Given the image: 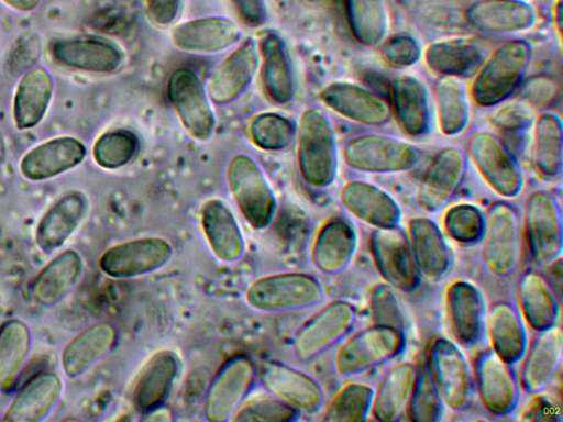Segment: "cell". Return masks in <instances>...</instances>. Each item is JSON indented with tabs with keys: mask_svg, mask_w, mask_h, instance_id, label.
Masks as SVG:
<instances>
[{
	"mask_svg": "<svg viewBox=\"0 0 563 422\" xmlns=\"http://www.w3.org/2000/svg\"><path fill=\"white\" fill-rule=\"evenodd\" d=\"M296 155L302 180L313 189H327L336 180L340 151L334 125L320 107H309L296 125Z\"/></svg>",
	"mask_w": 563,
	"mask_h": 422,
	"instance_id": "1",
	"label": "cell"
},
{
	"mask_svg": "<svg viewBox=\"0 0 563 422\" xmlns=\"http://www.w3.org/2000/svg\"><path fill=\"white\" fill-rule=\"evenodd\" d=\"M532 58V45L515 37L499 44L482 62L468 89L472 100L492 108L510 98L525 80Z\"/></svg>",
	"mask_w": 563,
	"mask_h": 422,
	"instance_id": "2",
	"label": "cell"
},
{
	"mask_svg": "<svg viewBox=\"0 0 563 422\" xmlns=\"http://www.w3.org/2000/svg\"><path fill=\"white\" fill-rule=\"evenodd\" d=\"M345 165L364 174H398L412 169L420 148L396 135L367 132L349 137L342 148Z\"/></svg>",
	"mask_w": 563,
	"mask_h": 422,
	"instance_id": "3",
	"label": "cell"
},
{
	"mask_svg": "<svg viewBox=\"0 0 563 422\" xmlns=\"http://www.w3.org/2000/svg\"><path fill=\"white\" fill-rule=\"evenodd\" d=\"M230 195L254 230L266 229L277 211V198L261 165L250 155H233L225 167Z\"/></svg>",
	"mask_w": 563,
	"mask_h": 422,
	"instance_id": "4",
	"label": "cell"
},
{
	"mask_svg": "<svg viewBox=\"0 0 563 422\" xmlns=\"http://www.w3.org/2000/svg\"><path fill=\"white\" fill-rule=\"evenodd\" d=\"M319 280L307 273L283 271L254 279L244 291L252 309L264 313H285L308 309L323 299Z\"/></svg>",
	"mask_w": 563,
	"mask_h": 422,
	"instance_id": "5",
	"label": "cell"
},
{
	"mask_svg": "<svg viewBox=\"0 0 563 422\" xmlns=\"http://www.w3.org/2000/svg\"><path fill=\"white\" fill-rule=\"evenodd\" d=\"M479 259L493 277L514 273L520 255V222L517 209L509 202H492L484 212L479 236Z\"/></svg>",
	"mask_w": 563,
	"mask_h": 422,
	"instance_id": "6",
	"label": "cell"
},
{
	"mask_svg": "<svg viewBox=\"0 0 563 422\" xmlns=\"http://www.w3.org/2000/svg\"><path fill=\"white\" fill-rule=\"evenodd\" d=\"M405 344V332L372 323L345 336L333 358L335 371L344 377L365 373L397 357Z\"/></svg>",
	"mask_w": 563,
	"mask_h": 422,
	"instance_id": "7",
	"label": "cell"
},
{
	"mask_svg": "<svg viewBox=\"0 0 563 422\" xmlns=\"http://www.w3.org/2000/svg\"><path fill=\"white\" fill-rule=\"evenodd\" d=\"M466 157L499 197L512 199L522 191L525 176L520 164L494 133L486 130L471 133L466 141Z\"/></svg>",
	"mask_w": 563,
	"mask_h": 422,
	"instance_id": "8",
	"label": "cell"
},
{
	"mask_svg": "<svg viewBox=\"0 0 563 422\" xmlns=\"http://www.w3.org/2000/svg\"><path fill=\"white\" fill-rule=\"evenodd\" d=\"M357 310L350 301H329L310 315L294 333L295 357L308 363L345 338L356 323Z\"/></svg>",
	"mask_w": 563,
	"mask_h": 422,
	"instance_id": "9",
	"label": "cell"
},
{
	"mask_svg": "<svg viewBox=\"0 0 563 422\" xmlns=\"http://www.w3.org/2000/svg\"><path fill=\"white\" fill-rule=\"evenodd\" d=\"M167 98L189 137L197 142L211 138L217 116L206 86L195 70L186 67L174 70L167 81Z\"/></svg>",
	"mask_w": 563,
	"mask_h": 422,
	"instance_id": "10",
	"label": "cell"
},
{
	"mask_svg": "<svg viewBox=\"0 0 563 422\" xmlns=\"http://www.w3.org/2000/svg\"><path fill=\"white\" fill-rule=\"evenodd\" d=\"M525 233L533 263L545 268L561 258L562 211L556 198L543 189L532 190L525 202Z\"/></svg>",
	"mask_w": 563,
	"mask_h": 422,
	"instance_id": "11",
	"label": "cell"
},
{
	"mask_svg": "<svg viewBox=\"0 0 563 422\" xmlns=\"http://www.w3.org/2000/svg\"><path fill=\"white\" fill-rule=\"evenodd\" d=\"M429 376L445 408L462 411L471 402L474 380L466 356L445 337L432 341L426 364Z\"/></svg>",
	"mask_w": 563,
	"mask_h": 422,
	"instance_id": "12",
	"label": "cell"
},
{
	"mask_svg": "<svg viewBox=\"0 0 563 422\" xmlns=\"http://www.w3.org/2000/svg\"><path fill=\"white\" fill-rule=\"evenodd\" d=\"M257 378V367L246 355L228 358L210 380L202 401V414L207 421L231 420L245 401Z\"/></svg>",
	"mask_w": 563,
	"mask_h": 422,
	"instance_id": "13",
	"label": "cell"
},
{
	"mask_svg": "<svg viewBox=\"0 0 563 422\" xmlns=\"http://www.w3.org/2000/svg\"><path fill=\"white\" fill-rule=\"evenodd\" d=\"M173 254V245L165 237L142 236L109 246L101 253L98 265L108 277L135 278L162 269Z\"/></svg>",
	"mask_w": 563,
	"mask_h": 422,
	"instance_id": "14",
	"label": "cell"
},
{
	"mask_svg": "<svg viewBox=\"0 0 563 422\" xmlns=\"http://www.w3.org/2000/svg\"><path fill=\"white\" fill-rule=\"evenodd\" d=\"M467 170L466 154L456 146L439 148L421 173L416 190L420 209L435 213L454 198Z\"/></svg>",
	"mask_w": 563,
	"mask_h": 422,
	"instance_id": "15",
	"label": "cell"
},
{
	"mask_svg": "<svg viewBox=\"0 0 563 422\" xmlns=\"http://www.w3.org/2000/svg\"><path fill=\"white\" fill-rule=\"evenodd\" d=\"M373 263L395 290L410 293L420 282L407 234L399 227H374L368 236Z\"/></svg>",
	"mask_w": 563,
	"mask_h": 422,
	"instance_id": "16",
	"label": "cell"
},
{
	"mask_svg": "<svg viewBox=\"0 0 563 422\" xmlns=\"http://www.w3.org/2000/svg\"><path fill=\"white\" fill-rule=\"evenodd\" d=\"M474 388L483 408L493 415L511 413L519 401L520 384L512 364L492 348L481 351L474 363Z\"/></svg>",
	"mask_w": 563,
	"mask_h": 422,
	"instance_id": "17",
	"label": "cell"
},
{
	"mask_svg": "<svg viewBox=\"0 0 563 422\" xmlns=\"http://www.w3.org/2000/svg\"><path fill=\"white\" fill-rule=\"evenodd\" d=\"M257 378L267 393L298 413H313L323 403L324 391L318 380L280 360H263L257 368Z\"/></svg>",
	"mask_w": 563,
	"mask_h": 422,
	"instance_id": "18",
	"label": "cell"
},
{
	"mask_svg": "<svg viewBox=\"0 0 563 422\" xmlns=\"http://www.w3.org/2000/svg\"><path fill=\"white\" fill-rule=\"evenodd\" d=\"M321 102L341 118L364 126H383L391 118L389 103L378 93L356 82L336 80L319 93Z\"/></svg>",
	"mask_w": 563,
	"mask_h": 422,
	"instance_id": "19",
	"label": "cell"
},
{
	"mask_svg": "<svg viewBox=\"0 0 563 422\" xmlns=\"http://www.w3.org/2000/svg\"><path fill=\"white\" fill-rule=\"evenodd\" d=\"M241 34V27L234 20L223 15H208L174 24L169 38L178 51L213 55L233 47Z\"/></svg>",
	"mask_w": 563,
	"mask_h": 422,
	"instance_id": "20",
	"label": "cell"
},
{
	"mask_svg": "<svg viewBox=\"0 0 563 422\" xmlns=\"http://www.w3.org/2000/svg\"><path fill=\"white\" fill-rule=\"evenodd\" d=\"M49 54L59 65L93 74L114 73L125 60V54L118 44L101 37L85 35L52 41Z\"/></svg>",
	"mask_w": 563,
	"mask_h": 422,
	"instance_id": "21",
	"label": "cell"
},
{
	"mask_svg": "<svg viewBox=\"0 0 563 422\" xmlns=\"http://www.w3.org/2000/svg\"><path fill=\"white\" fill-rule=\"evenodd\" d=\"M257 51L262 91L274 104H289L295 99L297 82L285 40L276 32H267L261 37Z\"/></svg>",
	"mask_w": 563,
	"mask_h": 422,
	"instance_id": "22",
	"label": "cell"
},
{
	"mask_svg": "<svg viewBox=\"0 0 563 422\" xmlns=\"http://www.w3.org/2000/svg\"><path fill=\"white\" fill-rule=\"evenodd\" d=\"M445 310L450 331L463 346L476 345L486 321L485 298L481 289L465 279L451 282L445 290Z\"/></svg>",
	"mask_w": 563,
	"mask_h": 422,
	"instance_id": "23",
	"label": "cell"
},
{
	"mask_svg": "<svg viewBox=\"0 0 563 422\" xmlns=\"http://www.w3.org/2000/svg\"><path fill=\"white\" fill-rule=\"evenodd\" d=\"M341 206L355 219L373 227L399 226L402 211L382 187L361 179L346 181L339 192Z\"/></svg>",
	"mask_w": 563,
	"mask_h": 422,
	"instance_id": "24",
	"label": "cell"
},
{
	"mask_svg": "<svg viewBox=\"0 0 563 422\" xmlns=\"http://www.w3.org/2000/svg\"><path fill=\"white\" fill-rule=\"evenodd\" d=\"M563 336L559 325L538 331L521 357L520 387L529 395L544 391L560 367Z\"/></svg>",
	"mask_w": 563,
	"mask_h": 422,
	"instance_id": "25",
	"label": "cell"
},
{
	"mask_svg": "<svg viewBox=\"0 0 563 422\" xmlns=\"http://www.w3.org/2000/svg\"><path fill=\"white\" fill-rule=\"evenodd\" d=\"M258 70L257 44L247 41L230 53L211 73L207 92L216 106L234 102L252 84Z\"/></svg>",
	"mask_w": 563,
	"mask_h": 422,
	"instance_id": "26",
	"label": "cell"
},
{
	"mask_svg": "<svg viewBox=\"0 0 563 422\" xmlns=\"http://www.w3.org/2000/svg\"><path fill=\"white\" fill-rule=\"evenodd\" d=\"M357 244V232L350 221L341 216L329 219L312 240L311 263L323 275H339L352 264Z\"/></svg>",
	"mask_w": 563,
	"mask_h": 422,
	"instance_id": "27",
	"label": "cell"
},
{
	"mask_svg": "<svg viewBox=\"0 0 563 422\" xmlns=\"http://www.w3.org/2000/svg\"><path fill=\"white\" fill-rule=\"evenodd\" d=\"M407 236L420 278L430 284L443 279L452 265V253L439 225L427 216L411 218Z\"/></svg>",
	"mask_w": 563,
	"mask_h": 422,
	"instance_id": "28",
	"label": "cell"
},
{
	"mask_svg": "<svg viewBox=\"0 0 563 422\" xmlns=\"http://www.w3.org/2000/svg\"><path fill=\"white\" fill-rule=\"evenodd\" d=\"M199 223L211 253L219 260L233 264L244 256L246 244L243 231L223 200H206L199 210Z\"/></svg>",
	"mask_w": 563,
	"mask_h": 422,
	"instance_id": "29",
	"label": "cell"
},
{
	"mask_svg": "<svg viewBox=\"0 0 563 422\" xmlns=\"http://www.w3.org/2000/svg\"><path fill=\"white\" fill-rule=\"evenodd\" d=\"M87 154L77 137L63 135L30 148L20 159L21 175L31 181L46 180L78 166Z\"/></svg>",
	"mask_w": 563,
	"mask_h": 422,
	"instance_id": "30",
	"label": "cell"
},
{
	"mask_svg": "<svg viewBox=\"0 0 563 422\" xmlns=\"http://www.w3.org/2000/svg\"><path fill=\"white\" fill-rule=\"evenodd\" d=\"M465 19L481 32L512 35L531 30L538 14L525 0H478L466 9Z\"/></svg>",
	"mask_w": 563,
	"mask_h": 422,
	"instance_id": "31",
	"label": "cell"
},
{
	"mask_svg": "<svg viewBox=\"0 0 563 422\" xmlns=\"http://www.w3.org/2000/svg\"><path fill=\"white\" fill-rule=\"evenodd\" d=\"M180 362L172 349L154 353L143 365L131 389L134 409L143 413L164 404L179 375Z\"/></svg>",
	"mask_w": 563,
	"mask_h": 422,
	"instance_id": "32",
	"label": "cell"
},
{
	"mask_svg": "<svg viewBox=\"0 0 563 422\" xmlns=\"http://www.w3.org/2000/svg\"><path fill=\"white\" fill-rule=\"evenodd\" d=\"M117 340L118 330L109 321L100 320L85 326L62 351L64 374L71 379L84 375L112 351Z\"/></svg>",
	"mask_w": 563,
	"mask_h": 422,
	"instance_id": "33",
	"label": "cell"
},
{
	"mask_svg": "<svg viewBox=\"0 0 563 422\" xmlns=\"http://www.w3.org/2000/svg\"><path fill=\"white\" fill-rule=\"evenodd\" d=\"M88 199L81 191H69L42 215L35 229L36 246L45 254L59 249L84 221Z\"/></svg>",
	"mask_w": 563,
	"mask_h": 422,
	"instance_id": "34",
	"label": "cell"
},
{
	"mask_svg": "<svg viewBox=\"0 0 563 422\" xmlns=\"http://www.w3.org/2000/svg\"><path fill=\"white\" fill-rule=\"evenodd\" d=\"M63 395V381L52 370L31 376L19 389L3 413L10 422H40L57 406Z\"/></svg>",
	"mask_w": 563,
	"mask_h": 422,
	"instance_id": "35",
	"label": "cell"
},
{
	"mask_svg": "<svg viewBox=\"0 0 563 422\" xmlns=\"http://www.w3.org/2000/svg\"><path fill=\"white\" fill-rule=\"evenodd\" d=\"M393 108L396 121L408 135H426L431 126L432 108L424 81L412 74H400L391 84Z\"/></svg>",
	"mask_w": 563,
	"mask_h": 422,
	"instance_id": "36",
	"label": "cell"
},
{
	"mask_svg": "<svg viewBox=\"0 0 563 422\" xmlns=\"http://www.w3.org/2000/svg\"><path fill=\"white\" fill-rule=\"evenodd\" d=\"M517 301L521 315L536 332L556 324L561 297L545 275L525 270L517 281Z\"/></svg>",
	"mask_w": 563,
	"mask_h": 422,
	"instance_id": "37",
	"label": "cell"
},
{
	"mask_svg": "<svg viewBox=\"0 0 563 422\" xmlns=\"http://www.w3.org/2000/svg\"><path fill=\"white\" fill-rule=\"evenodd\" d=\"M54 80L43 66L27 69L18 82L12 104V115L19 130L37 126L52 102Z\"/></svg>",
	"mask_w": 563,
	"mask_h": 422,
	"instance_id": "38",
	"label": "cell"
},
{
	"mask_svg": "<svg viewBox=\"0 0 563 422\" xmlns=\"http://www.w3.org/2000/svg\"><path fill=\"white\" fill-rule=\"evenodd\" d=\"M84 259L75 249H65L48 262L31 284L32 299L41 307L58 303L79 281Z\"/></svg>",
	"mask_w": 563,
	"mask_h": 422,
	"instance_id": "39",
	"label": "cell"
},
{
	"mask_svg": "<svg viewBox=\"0 0 563 422\" xmlns=\"http://www.w3.org/2000/svg\"><path fill=\"white\" fill-rule=\"evenodd\" d=\"M485 330L492 349L509 364L519 362L527 348L528 336L521 315L508 301H495L486 311Z\"/></svg>",
	"mask_w": 563,
	"mask_h": 422,
	"instance_id": "40",
	"label": "cell"
},
{
	"mask_svg": "<svg viewBox=\"0 0 563 422\" xmlns=\"http://www.w3.org/2000/svg\"><path fill=\"white\" fill-rule=\"evenodd\" d=\"M418 367L410 362L390 366L373 389L369 413L380 422L398 420L406 411Z\"/></svg>",
	"mask_w": 563,
	"mask_h": 422,
	"instance_id": "41",
	"label": "cell"
},
{
	"mask_svg": "<svg viewBox=\"0 0 563 422\" xmlns=\"http://www.w3.org/2000/svg\"><path fill=\"white\" fill-rule=\"evenodd\" d=\"M470 93L455 76H440L434 82L433 99L439 127L446 136L462 134L471 121Z\"/></svg>",
	"mask_w": 563,
	"mask_h": 422,
	"instance_id": "42",
	"label": "cell"
},
{
	"mask_svg": "<svg viewBox=\"0 0 563 422\" xmlns=\"http://www.w3.org/2000/svg\"><path fill=\"white\" fill-rule=\"evenodd\" d=\"M29 324L11 318L0 324V391L10 392L27 360L32 348Z\"/></svg>",
	"mask_w": 563,
	"mask_h": 422,
	"instance_id": "43",
	"label": "cell"
},
{
	"mask_svg": "<svg viewBox=\"0 0 563 422\" xmlns=\"http://www.w3.org/2000/svg\"><path fill=\"white\" fill-rule=\"evenodd\" d=\"M533 162L547 179L559 178L563 167V127L559 114L541 112L532 123Z\"/></svg>",
	"mask_w": 563,
	"mask_h": 422,
	"instance_id": "44",
	"label": "cell"
},
{
	"mask_svg": "<svg viewBox=\"0 0 563 422\" xmlns=\"http://www.w3.org/2000/svg\"><path fill=\"white\" fill-rule=\"evenodd\" d=\"M430 70L439 76H462L482 60L479 47L465 37L441 38L430 42L422 52Z\"/></svg>",
	"mask_w": 563,
	"mask_h": 422,
	"instance_id": "45",
	"label": "cell"
},
{
	"mask_svg": "<svg viewBox=\"0 0 563 422\" xmlns=\"http://www.w3.org/2000/svg\"><path fill=\"white\" fill-rule=\"evenodd\" d=\"M346 13L358 43L376 46L388 37L390 16L385 0H346Z\"/></svg>",
	"mask_w": 563,
	"mask_h": 422,
	"instance_id": "46",
	"label": "cell"
},
{
	"mask_svg": "<svg viewBox=\"0 0 563 422\" xmlns=\"http://www.w3.org/2000/svg\"><path fill=\"white\" fill-rule=\"evenodd\" d=\"M246 134L255 147L265 152H280L295 140L296 125L280 113L260 112L249 120Z\"/></svg>",
	"mask_w": 563,
	"mask_h": 422,
	"instance_id": "47",
	"label": "cell"
},
{
	"mask_svg": "<svg viewBox=\"0 0 563 422\" xmlns=\"http://www.w3.org/2000/svg\"><path fill=\"white\" fill-rule=\"evenodd\" d=\"M373 388L351 381L342 386L327 404L322 420L327 422H361L371 411Z\"/></svg>",
	"mask_w": 563,
	"mask_h": 422,
	"instance_id": "48",
	"label": "cell"
},
{
	"mask_svg": "<svg viewBox=\"0 0 563 422\" xmlns=\"http://www.w3.org/2000/svg\"><path fill=\"white\" fill-rule=\"evenodd\" d=\"M137 135L125 129L102 133L93 143L92 157L104 169H119L130 164L139 154Z\"/></svg>",
	"mask_w": 563,
	"mask_h": 422,
	"instance_id": "49",
	"label": "cell"
},
{
	"mask_svg": "<svg viewBox=\"0 0 563 422\" xmlns=\"http://www.w3.org/2000/svg\"><path fill=\"white\" fill-rule=\"evenodd\" d=\"M442 400L429 376L426 365L418 368L413 388L407 404L411 421L437 422L443 414Z\"/></svg>",
	"mask_w": 563,
	"mask_h": 422,
	"instance_id": "50",
	"label": "cell"
},
{
	"mask_svg": "<svg viewBox=\"0 0 563 422\" xmlns=\"http://www.w3.org/2000/svg\"><path fill=\"white\" fill-rule=\"evenodd\" d=\"M484 213L474 204L457 203L449 208L443 216L446 234L463 244L478 242L483 230Z\"/></svg>",
	"mask_w": 563,
	"mask_h": 422,
	"instance_id": "51",
	"label": "cell"
},
{
	"mask_svg": "<svg viewBox=\"0 0 563 422\" xmlns=\"http://www.w3.org/2000/svg\"><path fill=\"white\" fill-rule=\"evenodd\" d=\"M372 323L395 327L406 333L407 319L395 289L386 282L375 285L368 298Z\"/></svg>",
	"mask_w": 563,
	"mask_h": 422,
	"instance_id": "52",
	"label": "cell"
},
{
	"mask_svg": "<svg viewBox=\"0 0 563 422\" xmlns=\"http://www.w3.org/2000/svg\"><path fill=\"white\" fill-rule=\"evenodd\" d=\"M299 413L268 393V397L243 402L231 418L238 422H291Z\"/></svg>",
	"mask_w": 563,
	"mask_h": 422,
	"instance_id": "53",
	"label": "cell"
},
{
	"mask_svg": "<svg viewBox=\"0 0 563 422\" xmlns=\"http://www.w3.org/2000/svg\"><path fill=\"white\" fill-rule=\"evenodd\" d=\"M536 118V110L520 98H508L490 108L488 121L507 132H520L529 127Z\"/></svg>",
	"mask_w": 563,
	"mask_h": 422,
	"instance_id": "54",
	"label": "cell"
},
{
	"mask_svg": "<svg viewBox=\"0 0 563 422\" xmlns=\"http://www.w3.org/2000/svg\"><path fill=\"white\" fill-rule=\"evenodd\" d=\"M382 57L394 68H407L417 64L422 57L420 43L410 34H397L382 43Z\"/></svg>",
	"mask_w": 563,
	"mask_h": 422,
	"instance_id": "55",
	"label": "cell"
},
{
	"mask_svg": "<svg viewBox=\"0 0 563 422\" xmlns=\"http://www.w3.org/2000/svg\"><path fill=\"white\" fill-rule=\"evenodd\" d=\"M518 89L520 99L536 111L550 106L555 100L559 91L555 80L544 75L532 76L523 80Z\"/></svg>",
	"mask_w": 563,
	"mask_h": 422,
	"instance_id": "56",
	"label": "cell"
},
{
	"mask_svg": "<svg viewBox=\"0 0 563 422\" xmlns=\"http://www.w3.org/2000/svg\"><path fill=\"white\" fill-rule=\"evenodd\" d=\"M147 20L157 27L174 25L183 5V0H143Z\"/></svg>",
	"mask_w": 563,
	"mask_h": 422,
	"instance_id": "57",
	"label": "cell"
},
{
	"mask_svg": "<svg viewBox=\"0 0 563 422\" xmlns=\"http://www.w3.org/2000/svg\"><path fill=\"white\" fill-rule=\"evenodd\" d=\"M238 20L247 27H258L268 18L267 0H229Z\"/></svg>",
	"mask_w": 563,
	"mask_h": 422,
	"instance_id": "58",
	"label": "cell"
},
{
	"mask_svg": "<svg viewBox=\"0 0 563 422\" xmlns=\"http://www.w3.org/2000/svg\"><path fill=\"white\" fill-rule=\"evenodd\" d=\"M141 420L148 422H169L174 420L173 411L164 404L152 408L143 413Z\"/></svg>",
	"mask_w": 563,
	"mask_h": 422,
	"instance_id": "59",
	"label": "cell"
},
{
	"mask_svg": "<svg viewBox=\"0 0 563 422\" xmlns=\"http://www.w3.org/2000/svg\"><path fill=\"white\" fill-rule=\"evenodd\" d=\"M7 7L18 12H32L41 3V0H0Z\"/></svg>",
	"mask_w": 563,
	"mask_h": 422,
	"instance_id": "60",
	"label": "cell"
},
{
	"mask_svg": "<svg viewBox=\"0 0 563 422\" xmlns=\"http://www.w3.org/2000/svg\"><path fill=\"white\" fill-rule=\"evenodd\" d=\"M553 22L555 32L559 36V40L561 42L562 38V29H563V2L562 0H556L554 8H553Z\"/></svg>",
	"mask_w": 563,
	"mask_h": 422,
	"instance_id": "61",
	"label": "cell"
}]
</instances>
